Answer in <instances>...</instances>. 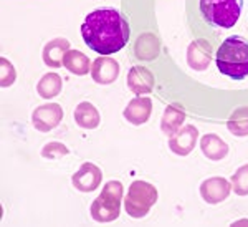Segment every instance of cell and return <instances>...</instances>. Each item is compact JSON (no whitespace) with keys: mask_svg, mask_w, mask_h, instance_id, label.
I'll return each mask as SVG.
<instances>
[{"mask_svg":"<svg viewBox=\"0 0 248 227\" xmlns=\"http://www.w3.org/2000/svg\"><path fill=\"white\" fill-rule=\"evenodd\" d=\"M227 128L235 136H248V106H242L230 114Z\"/></svg>","mask_w":248,"mask_h":227,"instance_id":"cell-21","label":"cell"},{"mask_svg":"<svg viewBox=\"0 0 248 227\" xmlns=\"http://www.w3.org/2000/svg\"><path fill=\"white\" fill-rule=\"evenodd\" d=\"M68 153H70V149H68L63 143H58V141L48 143L42 149V156L45 159H60V158L66 156Z\"/></svg>","mask_w":248,"mask_h":227,"instance_id":"cell-24","label":"cell"},{"mask_svg":"<svg viewBox=\"0 0 248 227\" xmlns=\"http://www.w3.org/2000/svg\"><path fill=\"white\" fill-rule=\"evenodd\" d=\"M63 119V108L58 103H46V105L37 106L31 113V125L40 133H48L55 130Z\"/></svg>","mask_w":248,"mask_h":227,"instance_id":"cell-6","label":"cell"},{"mask_svg":"<svg viewBox=\"0 0 248 227\" xmlns=\"http://www.w3.org/2000/svg\"><path fill=\"white\" fill-rule=\"evenodd\" d=\"M70 50V42L66 38H55L48 42L43 49V62L48 66L60 68L63 65V58H65L66 51Z\"/></svg>","mask_w":248,"mask_h":227,"instance_id":"cell-15","label":"cell"},{"mask_svg":"<svg viewBox=\"0 0 248 227\" xmlns=\"http://www.w3.org/2000/svg\"><path fill=\"white\" fill-rule=\"evenodd\" d=\"M63 66L73 75L83 77L90 71V58L79 50H68L63 58Z\"/></svg>","mask_w":248,"mask_h":227,"instance_id":"cell-19","label":"cell"},{"mask_svg":"<svg viewBox=\"0 0 248 227\" xmlns=\"http://www.w3.org/2000/svg\"><path fill=\"white\" fill-rule=\"evenodd\" d=\"M184 119H186V110L179 105H169L164 110L161 119V130L167 136H172L175 131L182 128Z\"/></svg>","mask_w":248,"mask_h":227,"instance_id":"cell-18","label":"cell"},{"mask_svg":"<svg viewBox=\"0 0 248 227\" xmlns=\"http://www.w3.org/2000/svg\"><path fill=\"white\" fill-rule=\"evenodd\" d=\"M157 202V189L151 182L134 181L124 199V209L134 219H141Z\"/></svg>","mask_w":248,"mask_h":227,"instance_id":"cell-5","label":"cell"},{"mask_svg":"<svg viewBox=\"0 0 248 227\" xmlns=\"http://www.w3.org/2000/svg\"><path fill=\"white\" fill-rule=\"evenodd\" d=\"M123 184L119 181H109L103 188L101 194L91 204V217L96 222H113L121 214Z\"/></svg>","mask_w":248,"mask_h":227,"instance_id":"cell-4","label":"cell"},{"mask_svg":"<svg viewBox=\"0 0 248 227\" xmlns=\"http://www.w3.org/2000/svg\"><path fill=\"white\" fill-rule=\"evenodd\" d=\"M199 138V131L194 125H186L169 136V148L177 156H187L195 148Z\"/></svg>","mask_w":248,"mask_h":227,"instance_id":"cell-8","label":"cell"},{"mask_svg":"<svg viewBox=\"0 0 248 227\" xmlns=\"http://www.w3.org/2000/svg\"><path fill=\"white\" fill-rule=\"evenodd\" d=\"M131 29L127 20L116 9L91 12L81 25V37L91 50L99 55L116 53L129 42Z\"/></svg>","mask_w":248,"mask_h":227,"instance_id":"cell-1","label":"cell"},{"mask_svg":"<svg viewBox=\"0 0 248 227\" xmlns=\"http://www.w3.org/2000/svg\"><path fill=\"white\" fill-rule=\"evenodd\" d=\"M232 189L238 196H248V164L238 168L232 176Z\"/></svg>","mask_w":248,"mask_h":227,"instance_id":"cell-22","label":"cell"},{"mask_svg":"<svg viewBox=\"0 0 248 227\" xmlns=\"http://www.w3.org/2000/svg\"><path fill=\"white\" fill-rule=\"evenodd\" d=\"M217 68L222 75L243 80L248 77V43L237 37L223 40L217 50Z\"/></svg>","mask_w":248,"mask_h":227,"instance_id":"cell-2","label":"cell"},{"mask_svg":"<svg viewBox=\"0 0 248 227\" xmlns=\"http://www.w3.org/2000/svg\"><path fill=\"white\" fill-rule=\"evenodd\" d=\"M232 184L225 178H209L201 184V196L209 204H218L229 197Z\"/></svg>","mask_w":248,"mask_h":227,"instance_id":"cell-10","label":"cell"},{"mask_svg":"<svg viewBox=\"0 0 248 227\" xmlns=\"http://www.w3.org/2000/svg\"><path fill=\"white\" fill-rule=\"evenodd\" d=\"M15 78H17V73H15L14 65L5 57H2L0 58V85L7 88V86L14 85Z\"/></svg>","mask_w":248,"mask_h":227,"instance_id":"cell-23","label":"cell"},{"mask_svg":"<svg viewBox=\"0 0 248 227\" xmlns=\"http://www.w3.org/2000/svg\"><path fill=\"white\" fill-rule=\"evenodd\" d=\"M127 86L138 97L151 93L154 88V75L146 66H133L127 73Z\"/></svg>","mask_w":248,"mask_h":227,"instance_id":"cell-12","label":"cell"},{"mask_svg":"<svg viewBox=\"0 0 248 227\" xmlns=\"http://www.w3.org/2000/svg\"><path fill=\"white\" fill-rule=\"evenodd\" d=\"M201 148L205 158L212 159V161H220L229 154V145L223 141L222 138H218L217 134H205L201 139Z\"/></svg>","mask_w":248,"mask_h":227,"instance_id":"cell-16","label":"cell"},{"mask_svg":"<svg viewBox=\"0 0 248 227\" xmlns=\"http://www.w3.org/2000/svg\"><path fill=\"white\" fill-rule=\"evenodd\" d=\"M212 47L207 40H195L187 49V63L192 70L203 71L210 65Z\"/></svg>","mask_w":248,"mask_h":227,"instance_id":"cell-11","label":"cell"},{"mask_svg":"<svg viewBox=\"0 0 248 227\" xmlns=\"http://www.w3.org/2000/svg\"><path fill=\"white\" fill-rule=\"evenodd\" d=\"M151 113H153V99L149 97H136L131 99L129 105L124 108V118L129 123L139 126L149 119Z\"/></svg>","mask_w":248,"mask_h":227,"instance_id":"cell-13","label":"cell"},{"mask_svg":"<svg viewBox=\"0 0 248 227\" xmlns=\"http://www.w3.org/2000/svg\"><path fill=\"white\" fill-rule=\"evenodd\" d=\"M243 0H201V12L205 22L218 29H232L242 14Z\"/></svg>","mask_w":248,"mask_h":227,"instance_id":"cell-3","label":"cell"},{"mask_svg":"<svg viewBox=\"0 0 248 227\" xmlns=\"http://www.w3.org/2000/svg\"><path fill=\"white\" fill-rule=\"evenodd\" d=\"M119 77V63L114 58L101 55L91 63V78L98 85H111Z\"/></svg>","mask_w":248,"mask_h":227,"instance_id":"cell-9","label":"cell"},{"mask_svg":"<svg viewBox=\"0 0 248 227\" xmlns=\"http://www.w3.org/2000/svg\"><path fill=\"white\" fill-rule=\"evenodd\" d=\"M75 121H77V125L83 130H94L99 126L101 116H99L98 110L94 108L93 103L83 101V103H79L77 106V110H75Z\"/></svg>","mask_w":248,"mask_h":227,"instance_id":"cell-17","label":"cell"},{"mask_svg":"<svg viewBox=\"0 0 248 227\" xmlns=\"http://www.w3.org/2000/svg\"><path fill=\"white\" fill-rule=\"evenodd\" d=\"M62 88H63V80L58 73L43 75L42 80L37 83V93L45 99L58 97L62 93Z\"/></svg>","mask_w":248,"mask_h":227,"instance_id":"cell-20","label":"cell"},{"mask_svg":"<svg viewBox=\"0 0 248 227\" xmlns=\"http://www.w3.org/2000/svg\"><path fill=\"white\" fill-rule=\"evenodd\" d=\"M159 51H161V42L154 33L147 32V33L139 35L134 45V53L139 60L144 62H151V60L157 58Z\"/></svg>","mask_w":248,"mask_h":227,"instance_id":"cell-14","label":"cell"},{"mask_svg":"<svg viewBox=\"0 0 248 227\" xmlns=\"http://www.w3.org/2000/svg\"><path fill=\"white\" fill-rule=\"evenodd\" d=\"M71 181H73L75 188L78 191H81V193H93V191H96L101 186L103 173L98 166L93 164V162H85V164H81V168L73 174Z\"/></svg>","mask_w":248,"mask_h":227,"instance_id":"cell-7","label":"cell"}]
</instances>
